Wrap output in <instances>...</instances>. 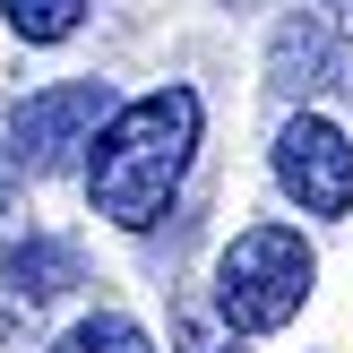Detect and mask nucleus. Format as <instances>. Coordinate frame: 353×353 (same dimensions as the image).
Masks as SVG:
<instances>
[{"instance_id":"obj_1","label":"nucleus","mask_w":353,"mask_h":353,"mask_svg":"<svg viewBox=\"0 0 353 353\" xmlns=\"http://www.w3.org/2000/svg\"><path fill=\"white\" fill-rule=\"evenodd\" d=\"M190 155H199V95H190V86H155V95L121 103V112L95 130V155H86L95 216H112L121 233L164 224Z\"/></svg>"},{"instance_id":"obj_2","label":"nucleus","mask_w":353,"mask_h":353,"mask_svg":"<svg viewBox=\"0 0 353 353\" xmlns=\"http://www.w3.org/2000/svg\"><path fill=\"white\" fill-rule=\"evenodd\" d=\"M310 285H319V259L293 224H250L233 233V250L216 259V319L233 336H276V327L302 319Z\"/></svg>"},{"instance_id":"obj_3","label":"nucleus","mask_w":353,"mask_h":353,"mask_svg":"<svg viewBox=\"0 0 353 353\" xmlns=\"http://www.w3.org/2000/svg\"><path fill=\"white\" fill-rule=\"evenodd\" d=\"M112 121V95H103V78H69V86H34V95L9 103V138H0V155H9L17 172H69L86 147H95V130Z\"/></svg>"},{"instance_id":"obj_4","label":"nucleus","mask_w":353,"mask_h":353,"mask_svg":"<svg viewBox=\"0 0 353 353\" xmlns=\"http://www.w3.org/2000/svg\"><path fill=\"white\" fill-rule=\"evenodd\" d=\"M276 181H285V199H302V216H345L353 207V138L319 112H293L276 130Z\"/></svg>"},{"instance_id":"obj_5","label":"nucleus","mask_w":353,"mask_h":353,"mask_svg":"<svg viewBox=\"0 0 353 353\" xmlns=\"http://www.w3.org/2000/svg\"><path fill=\"white\" fill-rule=\"evenodd\" d=\"M69 285H78V250H69V241H26V250L0 259V310H9V319L61 302Z\"/></svg>"},{"instance_id":"obj_6","label":"nucleus","mask_w":353,"mask_h":353,"mask_svg":"<svg viewBox=\"0 0 353 353\" xmlns=\"http://www.w3.org/2000/svg\"><path fill=\"white\" fill-rule=\"evenodd\" d=\"M268 78L285 86V95H319V86H336V34L319 26V17H285L268 43Z\"/></svg>"},{"instance_id":"obj_7","label":"nucleus","mask_w":353,"mask_h":353,"mask_svg":"<svg viewBox=\"0 0 353 353\" xmlns=\"http://www.w3.org/2000/svg\"><path fill=\"white\" fill-rule=\"evenodd\" d=\"M52 353H155V336L138 319H121V310H95V319H78Z\"/></svg>"},{"instance_id":"obj_8","label":"nucleus","mask_w":353,"mask_h":353,"mask_svg":"<svg viewBox=\"0 0 353 353\" xmlns=\"http://www.w3.org/2000/svg\"><path fill=\"white\" fill-rule=\"evenodd\" d=\"M0 17H9V34H26V43H61V34H78L86 0H0Z\"/></svg>"},{"instance_id":"obj_9","label":"nucleus","mask_w":353,"mask_h":353,"mask_svg":"<svg viewBox=\"0 0 353 353\" xmlns=\"http://www.w3.org/2000/svg\"><path fill=\"white\" fill-rule=\"evenodd\" d=\"M319 26L327 34H353V0H319Z\"/></svg>"},{"instance_id":"obj_10","label":"nucleus","mask_w":353,"mask_h":353,"mask_svg":"<svg viewBox=\"0 0 353 353\" xmlns=\"http://www.w3.org/2000/svg\"><path fill=\"white\" fill-rule=\"evenodd\" d=\"M190 353H241V345H224L216 327H199V319H190Z\"/></svg>"},{"instance_id":"obj_11","label":"nucleus","mask_w":353,"mask_h":353,"mask_svg":"<svg viewBox=\"0 0 353 353\" xmlns=\"http://www.w3.org/2000/svg\"><path fill=\"white\" fill-rule=\"evenodd\" d=\"M9 172H17V164H9V155H0V216H9V207H17V190H9Z\"/></svg>"}]
</instances>
